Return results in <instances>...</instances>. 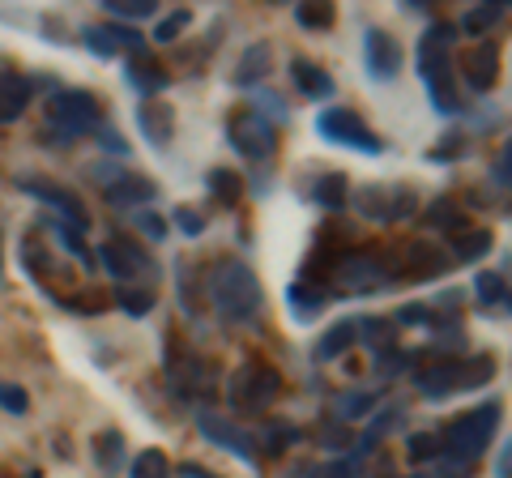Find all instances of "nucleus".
<instances>
[{"label": "nucleus", "instance_id": "1", "mask_svg": "<svg viewBox=\"0 0 512 478\" xmlns=\"http://www.w3.org/2000/svg\"><path fill=\"white\" fill-rule=\"evenodd\" d=\"M210 295H214V308H218V321L231 325V329H256L265 316V291L256 282V269L239 257H227L214 278H210Z\"/></svg>", "mask_w": 512, "mask_h": 478}, {"label": "nucleus", "instance_id": "2", "mask_svg": "<svg viewBox=\"0 0 512 478\" xmlns=\"http://www.w3.org/2000/svg\"><path fill=\"white\" fill-rule=\"evenodd\" d=\"M453 39H457V26L453 22H440L431 26L427 35L419 39V77L431 94V103L444 116H453L461 107L457 103V65H453Z\"/></svg>", "mask_w": 512, "mask_h": 478}, {"label": "nucleus", "instance_id": "3", "mask_svg": "<svg viewBox=\"0 0 512 478\" xmlns=\"http://www.w3.org/2000/svg\"><path fill=\"white\" fill-rule=\"evenodd\" d=\"M487 380H495V359L491 355H466V359H436L427 363L419 372V393L427 402H444V397H453L461 389H483Z\"/></svg>", "mask_w": 512, "mask_h": 478}, {"label": "nucleus", "instance_id": "4", "mask_svg": "<svg viewBox=\"0 0 512 478\" xmlns=\"http://www.w3.org/2000/svg\"><path fill=\"white\" fill-rule=\"evenodd\" d=\"M495 427H500V402H483L478 410H470V414H461V419L448 423L440 432L448 470L461 474V466H470V461L483 457V449L495 436Z\"/></svg>", "mask_w": 512, "mask_h": 478}, {"label": "nucleus", "instance_id": "5", "mask_svg": "<svg viewBox=\"0 0 512 478\" xmlns=\"http://www.w3.org/2000/svg\"><path fill=\"white\" fill-rule=\"evenodd\" d=\"M103 124L99 99L90 90H60L52 107H47V146H69V141L94 133Z\"/></svg>", "mask_w": 512, "mask_h": 478}, {"label": "nucleus", "instance_id": "6", "mask_svg": "<svg viewBox=\"0 0 512 478\" xmlns=\"http://www.w3.org/2000/svg\"><path fill=\"white\" fill-rule=\"evenodd\" d=\"M282 397V372L269 368L261 359H248L231 380H227V402L239 414H261Z\"/></svg>", "mask_w": 512, "mask_h": 478}, {"label": "nucleus", "instance_id": "7", "mask_svg": "<svg viewBox=\"0 0 512 478\" xmlns=\"http://www.w3.org/2000/svg\"><path fill=\"white\" fill-rule=\"evenodd\" d=\"M333 278H338L346 295H372L393 282V261L372 248H346L338 265H333Z\"/></svg>", "mask_w": 512, "mask_h": 478}, {"label": "nucleus", "instance_id": "8", "mask_svg": "<svg viewBox=\"0 0 512 478\" xmlns=\"http://www.w3.org/2000/svg\"><path fill=\"white\" fill-rule=\"evenodd\" d=\"M227 141L244 158H252V163H265V158H274V150H278V129H274V120H269L265 111L239 107L235 116L227 120Z\"/></svg>", "mask_w": 512, "mask_h": 478}, {"label": "nucleus", "instance_id": "9", "mask_svg": "<svg viewBox=\"0 0 512 478\" xmlns=\"http://www.w3.org/2000/svg\"><path fill=\"white\" fill-rule=\"evenodd\" d=\"M99 261L107 265V274L116 278L120 286H133V282H146L158 274V265L146 248L137 244L133 235H111L107 244L99 248Z\"/></svg>", "mask_w": 512, "mask_h": 478}, {"label": "nucleus", "instance_id": "10", "mask_svg": "<svg viewBox=\"0 0 512 478\" xmlns=\"http://www.w3.org/2000/svg\"><path fill=\"white\" fill-rule=\"evenodd\" d=\"M355 205L363 218L372 222H406L414 210H419V193L414 188H402V184H367L355 193Z\"/></svg>", "mask_w": 512, "mask_h": 478}, {"label": "nucleus", "instance_id": "11", "mask_svg": "<svg viewBox=\"0 0 512 478\" xmlns=\"http://www.w3.org/2000/svg\"><path fill=\"white\" fill-rule=\"evenodd\" d=\"M316 133L325 141H338V146H346V150H363V154H380L384 150L380 137L346 107H325V111H320V116H316Z\"/></svg>", "mask_w": 512, "mask_h": 478}, {"label": "nucleus", "instance_id": "12", "mask_svg": "<svg viewBox=\"0 0 512 478\" xmlns=\"http://www.w3.org/2000/svg\"><path fill=\"white\" fill-rule=\"evenodd\" d=\"M448 265H453V261H448L436 244H419V239H410V244H402V252L393 257V282H427V278H440Z\"/></svg>", "mask_w": 512, "mask_h": 478}, {"label": "nucleus", "instance_id": "13", "mask_svg": "<svg viewBox=\"0 0 512 478\" xmlns=\"http://www.w3.org/2000/svg\"><path fill=\"white\" fill-rule=\"evenodd\" d=\"M22 193L39 197L43 205H52L64 227H73V231H86V227H90V214H86V205H82V197H77L73 188H60V184H52V180H35V175H26V180H22Z\"/></svg>", "mask_w": 512, "mask_h": 478}, {"label": "nucleus", "instance_id": "14", "mask_svg": "<svg viewBox=\"0 0 512 478\" xmlns=\"http://www.w3.org/2000/svg\"><path fill=\"white\" fill-rule=\"evenodd\" d=\"M197 427H201L205 440L218 444V449H231L239 461H244V466H256V440L239 423L222 419V414H197Z\"/></svg>", "mask_w": 512, "mask_h": 478}, {"label": "nucleus", "instance_id": "15", "mask_svg": "<svg viewBox=\"0 0 512 478\" xmlns=\"http://www.w3.org/2000/svg\"><path fill=\"white\" fill-rule=\"evenodd\" d=\"M82 43L90 47L94 56H103V60H111V56H120V52H146V39H141V30H133V26H120V22H111V26H86L82 30Z\"/></svg>", "mask_w": 512, "mask_h": 478}, {"label": "nucleus", "instance_id": "16", "mask_svg": "<svg viewBox=\"0 0 512 478\" xmlns=\"http://www.w3.org/2000/svg\"><path fill=\"white\" fill-rule=\"evenodd\" d=\"M363 65L376 82H389V77H397V69H402V47H397L393 35H384V30H367L363 35Z\"/></svg>", "mask_w": 512, "mask_h": 478}, {"label": "nucleus", "instance_id": "17", "mask_svg": "<svg viewBox=\"0 0 512 478\" xmlns=\"http://www.w3.org/2000/svg\"><path fill=\"white\" fill-rule=\"evenodd\" d=\"M461 77H466V86L487 94L495 86V77H500V47L495 43H478L470 47L466 56H461Z\"/></svg>", "mask_w": 512, "mask_h": 478}, {"label": "nucleus", "instance_id": "18", "mask_svg": "<svg viewBox=\"0 0 512 478\" xmlns=\"http://www.w3.org/2000/svg\"><path fill=\"white\" fill-rule=\"evenodd\" d=\"M158 188L146 180V175H116V180L103 184V197L116 205V210H141L146 201H154Z\"/></svg>", "mask_w": 512, "mask_h": 478}, {"label": "nucleus", "instance_id": "19", "mask_svg": "<svg viewBox=\"0 0 512 478\" xmlns=\"http://www.w3.org/2000/svg\"><path fill=\"white\" fill-rule=\"evenodd\" d=\"M137 124H141V137H146L150 146L167 150L171 137H175V107L146 99V103H141V111H137Z\"/></svg>", "mask_w": 512, "mask_h": 478}, {"label": "nucleus", "instance_id": "20", "mask_svg": "<svg viewBox=\"0 0 512 478\" xmlns=\"http://www.w3.org/2000/svg\"><path fill=\"white\" fill-rule=\"evenodd\" d=\"M128 86L141 90V94H150V99H154L158 90H167V86H171V73H167L163 65H154L146 52H133V56H128Z\"/></svg>", "mask_w": 512, "mask_h": 478}, {"label": "nucleus", "instance_id": "21", "mask_svg": "<svg viewBox=\"0 0 512 478\" xmlns=\"http://www.w3.org/2000/svg\"><path fill=\"white\" fill-rule=\"evenodd\" d=\"M269 65H274V47H269V43H252V47H244L239 65L231 69V82H235V86H256V82H265Z\"/></svg>", "mask_w": 512, "mask_h": 478}, {"label": "nucleus", "instance_id": "22", "mask_svg": "<svg viewBox=\"0 0 512 478\" xmlns=\"http://www.w3.org/2000/svg\"><path fill=\"white\" fill-rule=\"evenodd\" d=\"M291 82L299 94H308V99H329L333 94V77L320 69L316 60H303V56L291 60Z\"/></svg>", "mask_w": 512, "mask_h": 478}, {"label": "nucleus", "instance_id": "23", "mask_svg": "<svg viewBox=\"0 0 512 478\" xmlns=\"http://www.w3.org/2000/svg\"><path fill=\"white\" fill-rule=\"evenodd\" d=\"M30 107V82L18 73H0V124H13Z\"/></svg>", "mask_w": 512, "mask_h": 478}, {"label": "nucleus", "instance_id": "24", "mask_svg": "<svg viewBox=\"0 0 512 478\" xmlns=\"http://www.w3.org/2000/svg\"><path fill=\"white\" fill-rule=\"evenodd\" d=\"M355 342H359V321H338V325H333V329L325 333V338L316 342L312 359H316V363H333V359H342Z\"/></svg>", "mask_w": 512, "mask_h": 478}, {"label": "nucleus", "instance_id": "25", "mask_svg": "<svg viewBox=\"0 0 512 478\" xmlns=\"http://www.w3.org/2000/svg\"><path fill=\"white\" fill-rule=\"evenodd\" d=\"M423 218H427L431 231H444V235H461V231H466V210H461L453 197H436L427 205Z\"/></svg>", "mask_w": 512, "mask_h": 478}, {"label": "nucleus", "instance_id": "26", "mask_svg": "<svg viewBox=\"0 0 512 478\" xmlns=\"http://www.w3.org/2000/svg\"><path fill=\"white\" fill-rule=\"evenodd\" d=\"M312 201L320 205V210H329V214L346 210V201H350V180H346V171H329V175H320V184H316Z\"/></svg>", "mask_w": 512, "mask_h": 478}, {"label": "nucleus", "instance_id": "27", "mask_svg": "<svg viewBox=\"0 0 512 478\" xmlns=\"http://www.w3.org/2000/svg\"><path fill=\"white\" fill-rule=\"evenodd\" d=\"M205 188H210V197L227 201V205L244 201V175L231 171V167H214L210 175H205Z\"/></svg>", "mask_w": 512, "mask_h": 478}, {"label": "nucleus", "instance_id": "28", "mask_svg": "<svg viewBox=\"0 0 512 478\" xmlns=\"http://www.w3.org/2000/svg\"><path fill=\"white\" fill-rule=\"evenodd\" d=\"M500 22H504V0H495V5H478V9H470L466 18H461L457 35H487V30H495Z\"/></svg>", "mask_w": 512, "mask_h": 478}, {"label": "nucleus", "instance_id": "29", "mask_svg": "<svg viewBox=\"0 0 512 478\" xmlns=\"http://www.w3.org/2000/svg\"><path fill=\"white\" fill-rule=\"evenodd\" d=\"M491 244H495V239H491V231H461V235H457V244H453V257H448V261L474 265L478 257H487V252H491Z\"/></svg>", "mask_w": 512, "mask_h": 478}, {"label": "nucleus", "instance_id": "30", "mask_svg": "<svg viewBox=\"0 0 512 478\" xmlns=\"http://www.w3.org/2000/svg\"><path fill=\"white\" fill-rule=\"evenodd\" d=\"M474 291H478V304H483V308L508 312V278L504 274H478L474 278Z\"/></svg>", "mask_w": 512, "mask_h": 478}, {"label": "nucleus", "instance_id": "31", "mask_svg": "<svg viewBox=\"0 0 512 478\" xmlns=\"http://www.w3.org/2000/svg\"><path fill=\"white\" fill-rule=\"evenodd\" d=\"M325 291H308V286H299V282H291L286 286V304H291V312L299 316V321H312V316L325 308Z\"/></svg>", "mask_w": 512, "mask_h": 478}, {"label": "nucleus", "instance_id": "32", "mask_svg": "<svg viewBox=\"0 0 512 478\" xmlns=\"http://www.w3.org/2000/svg\"><path fill=\"white\" fill-rule=\"evenodd\" d=\"M47 227H52V235L60 239V248H64V252H69V257H77V261H82V265H86V274H90V269H94V252L86 248V239H82V231L64 227V222H60V218H56V222H47Z\"/></svg>", "mask_w": 512, "mask_h": 478}, {"label": "nucleus", "instance_id": "33", "mask_svg": "<svg viewBox=\"0 0 512 478\" xmlns=\"http://www.w3.org/2000/svg\"><path fill=\"white\" fill-rule=\"evenodd\" d=\"M124 457V436L116 432V427H107V432L94 436V461H99L103 470H116Z\"/></svg>", "mask_w": 512, "mask_h": 478}, {"label": "nucleus", "instance_id": "34", "mask_svg": "<svg viewBox=\"0 0 512 478\" xmlns=\"http://www.w3.org/2000/svg\"><path fill=\"white\" fill-rule=\"evenodd\" d=\"M116 304H120V312H128V316H150V312H154V291H150V286H120V291H116Z\"/></svg>", "mask_w": 512, "mask_h": 478}, {"label": "nucleus", "instance_id": "35", "mask_svg": "<svg viewBox=\"0 0 512 478\" xmlns=\"http://www.w3.org/2000/svg\"><path fill=\"white\" fill-rule=\"evenodd\" d=\"M406 453H410V461H440V457H444L440 432H414V436L406 440Z\"/></svg>", "mask_w": 512, "mask_h": 478}, {"label": "nucleus", "instance_id": "36", "mask_svg": "<svg viewBox=\"0 0 512 478\" xmlns=\"http://www.w3.org/2000/svg\"><path fill=\"white\" fill-rule=\"evenodd\" d=\"M359 338L367 342L380 355V350L393 346V321H380V316H367V321H359Z\"/></svg>", "mask_w": 512, "mask_h": 478}, {"label": "nucleus", "instance_id": "37", "mask_svg": "<svg viewBox=\"0 0 512 478\" xmlns=\"http://www.w3.org/2000/svg\"><path fill=\"white\" fill-rule=\"evenodd\" d=\"M103 9L120 22H141V18H154V0H103Z\"/></svg>", "mask_w": 512, "mask_h": 478}, {"label": "nucleus", "instance_id": "38", "mask_svg": "<svg viewBox=\"0 0 512 478\" xmlns=\"http://www.w3.org/2000/svg\"><path fill=\"white\" fill-rule=\"evenodd\" d=\"M133 478H171V461L163 449H146L133 461Z\"/></svg>", "mask_w": 512, "mask_h": 478}, {"label": "nucleus", "instance_id": "39", "mask_svg": "<svg viewBox=\"0 0 512 478\" xmlns=\"http://www.w3.org/2000/svg\"><path fill=\"white\" fill-rule=\"evenodd\" d=\"M376 406V393H342L338 397V419L346 423H355V419H367Z\"/></svg>", "mask_w": 512, "mask_h": 478}, {"label": "nucleus", "instance_id": "40", "mask_svg": "<svg viewBox=\"0 0 512 478\" xmlns=\"http://www.w3.org/2000/svg\"><path fill=\"white\" fill-rule=\"evenodd\" d=\"M444 316L448 312H436V308H427V304H406V308H397L393 325H427V329H436Z\"/></svg>", "mask_w": 512, "mask_h": 478}, {"label": "nucleus", "instance_id": "41", "mask_svg": "<svg viewBox=\"0 0 512 478\" xmlns=\"http://www.w3.org/2000/svg\"><path fill=\"white\" fill-rule=\"evenodd\" d=\"M333 5H295V22L303 26V30H329L333 26Z\"/></svg>", "mask_w": 512, "mask_h": 478}, {"label": "nucleus", "instance_id": "42", "mask_svg": "<svg viewBox=\"0 0 512 478\" xmlns=\"http://www.w3.org/2000/svg\"><path fill=\"white\" fill-rule=\"evenodd\" d=\"M188 22H192L188 9H175V13H167V18H158L154 43H175V39H180V30H188Z\"/></svg>", "mask_w": 512, "mask_h": 478}, {"label": "nucleus", "instance_id": "43", "mask_svg": "<svg viewBox=\"0 0 512 478\" xmlns=\"http://www.w3.org/2000/svg\"><path fill=\"white\" fill-rule=\"evenodd\" d=\"M295 440H299V432H295L291 423H274V427H269V432L261 436V449L278 457V453H286V449H291Z\"/></svg>", "mask_w": 512, "mask_h": 478}, {"label": "nucleus", "instance_id": "44", "mask_svg": "<svg viewBox=\"0 0 512 478\" xmlns=\"http://www.w3.org/2000/svg\"><path fill=\"white\" fill-rule=\"evenodd\" d=\"M0 406H5L9 414H26L30 410V397L18 385H0Z\"/></svg>", "mask_w": 512, "mask_h": 478}, {"label": "nucleus", "instance_id": "45", "mask_svg": "<svg viewBox=\"0 0 512 478\" xmlns=\"http://www.w3.org/2000/svg\"><path fill=\"white\" fill-rule=\"evenodd\" d=\"M175 227H180L184 235H201L205 231V214H197L192 205H180V210H175Z\"/></svg>", "mask_w": 512, "mask_h": 478}, {"label": "nucleus", "instance_id": "46", "mask_svg": "<svg viewBox=\"0 0 512 478\" xmlns=\"http://www.w3.org/2000/svg\"><path fill=\"white\" fill-rule=\"evenodd\" d=\"M491 180L500 188H508V180H512V146H508V141L500 146V158H495V167H491Z\"/></svg>", "mask_w": 512, "mask_h": 478}, {"label": "nucleus", "instance_id": "47", "mask_svg": "<svg viewBox=\"0 0 512 478\" xmlns=\"http://www.w3.org/2000/svg\"><path fill=\"white\" fill-rule=\"evenodd\" d=\"M94 133H99V137H103V150H111V154H120V158L128 154V141H124V137H120L116 129H107V124H99V129H94Z\"/></svg>", "mask_w": 512, "mask_h": 478}, {"label": "nucleus", "instance_id": "48", "mask_svg": "<svg viewBox=\"0 0 512 478\" xmlns=\"http://www.w3.org/2000/svg\"><path fill=\"white\" fill-rule=\"evenodd\" d=\"M137 227L146 231V235H154V239H163V235H167V222L158 218V214H146V210H137Z\"/></svg>", "mask_w": 512, "mask_h": 478}, {"label": "nucleus", "instance_id": "49", "mask_svg": "<svg viewBox=\"0 0 512 478\" xmlns=\"http://www.w3.org/2000/svg\"><path fill=\"white\" fill-rule=\"evenodd\" d=\"M316 478H355V461H333V466L316 470Z\"/></svg>", "mask_w": 512, "mask_h": 478}, {"label": "nucleus", "instance_id": "50", "mask_svg": "<svg viewBox=\"0 0 512 478\" xmlns=\"http://www.w3.org/2000/svg\"><path fill=\"white\" fill-rule=\"evenodd\" d=\"M320 440L333 444V449H346V444H350V436L342 432V427H329V432H320Z\"/></svg>", "mask_w": 512, "mask_h": 478}, {"label": "nucleus", "instance_id": "51", "mask_svg": "<svg viewBox=\"0 0 512 478\" xmlns=\"http://www.w3.org/2000/svg\"><path fill=\"white\" fill-rule=\"evenodd\" d=\"M180 474H184V478H218V474H210L205 466H192V461H184V466H180Z\"/></svg>", "mask_w": 512, "mask_h": 478}, {"label": "nucleus", "instance_id": "52", "mask_svg": "<svg viewBox=\"0 0 512 478\" xmlns=\"http://www.w3.org/2000/svg\"><path fill=\"white\" fill-rule=\"evenodd\" d=\"M414 478H431V474H414Z\"/></svg>", "mask_w": 512, "mask_h": 478}, {"label": "nucleus", "instance_id": "53", "mask_svg": "<svg viewBox=\"0 0 512 478\" xmlns=\"http://www.w3.org/2000/svg\"><path fill=\"white\" fill-rule=\"evenodd\" d=\"M0 274H5V261H0Z\"/></svg>", "mask_w": 512, "mask_h": 478}]
</instances>
